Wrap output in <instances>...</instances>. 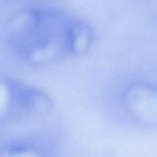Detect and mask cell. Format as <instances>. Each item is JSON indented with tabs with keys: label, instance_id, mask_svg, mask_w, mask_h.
<instances>
[{
	"label": "cell",
	"instance_id": "1",
	"mask_svg": "<svg viewBox=\"0 0 157 157\" xmlns=\"http://www.w3.org/2000/svg\"><path fill=\"white\" fill-rule=\"evenodd\" d=\"M11 47L25 61L46 64L69 55H82L93 42L84 21L51 8H34L14 18L9 29Z\"/></svg>",
	"mask_w": 157,
	"mask_h": 157
}]
</instances>
